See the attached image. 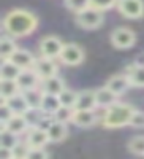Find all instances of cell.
I'll return each instance as SVG.
<instances>
[{"label": "cell", "mask_w": 144, "mask_h": 159, "mask_svg": "<svg viewBox=\"0 0 144 159\" xmlns=\"http://www.w3.org/2000/svg\"><path fill=\"white\" fill-rule=\"evenodd\" d=\"M19 73H21V69L15 62H11L10 59L2 61V67H0V76H2V80H18Z\"/></svg>", "instance_id": "cell-24"}, {"label": "cell", "mask_w": 144, "mask_h": 159, "mask_svg": "<svg viewBox=\"0 0 144 159\" xmlns=\"http://www.w3.org/2000/svg\"><path fill=\"white\" fill-rule=\"evenodd\" d=\"M135 32L130 30L127 27H119L116 29L112 34H111V42L116 48L119 49H127V48H132L135 45Z\"/></svg>", "instance_id": "cell-7"}, {"label": "cell", "mask_w": 144, "mask_h": 159, "mask_svg": "<svg viewBox=\"0 0 144 159\" xmlns=\"http://www.w3.org/2000/svg\"><path fill=\"white\" fill-rule=\"evenodd\" d=\"M117 10L128 19H139L144 16V2L142 0H119Z\"/></svg>", "instance_id": "cell-4"}, {"label": "cell", "mask_w": 144, "mask_h": 159, "mask_svg": "<svg viewBox=\"0 0 144 159\" xmlns=\"http://www.w3.org/2000/svg\"><path fill=\"white\" fill-rule=\"evenodd\" d=\"M103 11L94 7H87L83 11L76 13V24L83 29H97L103 22Z\"/></svg>", "instance_id": "cell-3"}, {"label": "cell", "mask_w": 144, "mask_h": 159, "mask_svg": "<svg viewBox=\"0 0 144 159\" xmlns=\"http://www.w3.org/2000/svg\"><path fill=\"white\" fill-rule=\"evenodd\" d=\"M127 75L130 78L132 86L144 88V64H135L127 69Z\"/></svg>", "instance_id": "cell-22"}, {"label": "cell", "mask_w": 144, "mask_h": 159, "mask_svg": "<svg viewBox=\"0 0 144 159\" xmlns=\"http://www.w3.org/2000/svg\"><path fill=\"white\" fill-rule=\"evenodd\" d=\"M97 105V94L95 91H81L78 92V99H76V105H74V110H94Z\"/></svg>", "instance_id": "cell-11"}, {"label": "cell", "mask_w": 144, "mask_h": 159, "mask_svg": "<svg viewBox=\"0 0 144 159\" xmlns=\"http://www.w3.org/2000/svg\"><path fill=\"white\" fill-rule=\"evenodd\" d=\"M19 135L8 130L6 127H0V150H13L19 143Z\"/></svg>", "instance_id": "cell-19"}, {"label": "cell", "mask_w": 144, "mask_h": 159, "mask_svg": "<svg viewBox=\"0 0 144 159\" xmlns=\"http://www.w3.org/2000/svg\"><path fill=\"white\" fill-rule=\"evenodd\" d=\"M38 25V19L27 10H13L3 19V29L11 37H27Z\"/></svg>", "instance_id": "cell-1"}, {"label": "cell", "mask_w": 144, "mask_h": 159, "mask_svg": "<svg viewBox=\"0 0 144 159\" xmlns=\"http://www.w3.org/2000/svg\"><path fill=\"white\" fill-rule=\"evenodd\" d=\"M30 153V145L27 142H19L15 148L11 150V154L15 159H24V157H29Z\"/></svg>", "instance_id": "cell-29"}, {"label": "cell", "mask_w": 144, "mask_h": 159, "mask_svg": "<svg viewBox=\"0 0 144 159\" xmlns=\"http://www.w3.org/2000/svg\"><path fill=\"white\" fill-rule=\"evenodd\" d=\"M130 126L133 127H144V111L141 110H135L130 119Z\"/></svg>", "instance_id": "cell-34"}, {"label": "cell", "mask_w": 144, "mask_h": 159, "mask_svg": "<svg viewBox=\"0 0 144 159\" xmlns=\"http://www.w3.org/2000/svg\"><path fill=\"white\" fill-rule=\"evenodd\" d=\"M59 99H60V103L63 105V107H71V108H74L76 99H78V92L65 88L60 94H59Z\"/></svg>", "instance_id": "cell-27"}, {"label": "cell", "mask_w": 144, "mask_h": 159, "mask_svg": "<svg viewBox=\"0 0 144 159\" xmlns=\"http://www.w3.org/2000/svg\"><path fill=\"white\" fill-rule=\"evenodd\" d=\"M18 46L16 42L11 38V35H3L2 37V46H0V52H2V61H8L13 54L16 52Z\"/></svg>", "instance_id": "cell-25"}, {"label": "cell", "mask_w": 144, "mask_h": 159, "mask_svg": "<svg viewBox=\"0 0 144 159\" xmlns=\"http://www.w3.org/2000/svg\"><path fill=\"white\" fill-rule=\"evenodd\" d=\"M30 145V148H44L46 143L49 142V135H48V130L46 129H41V127H32L27 134V139H25Z\"/></svg>", "instance_id": "cell-10"}, {"label": "cell", "mask_w": 144, "mask_h": 159, "mask_svg": "<svg viewBox=\"0 0 144 159\" xmlns=\"http://www.w3.org/2000/svg\"><path fill=\"white\" fill-rule=\"evenodd\" d=\"M10 61L15 62L21 70H24V69H32L33 65H35V61H36V59H33V56L30 54L29 51L19 49V48H18L15 54L10 57Z\"/></svg>", "instance_id": "cell-16"}, {"label": "cell", "mask_w": 144, "mask_h": 159, "mask_svg": "<svg viewBox=\"0 0 144 159\" xmlns=\"http://www.w3.org/2000/svg\"><path fill=\"white\" fill-rule=\"evenodd\" d=\"M49 157V154L44 151V148H30L29 159H44Z\"/></svg>", "instance_id": "cell-35"}, {"label": "cell", "mask_w": 144, "mask_h": 159, "mask_svg": "<svg viewBox=\"0 0 144 159\" xmlns=\"http://www.w3.org/2000/svg\"><path fill=\"white\" fill-rule=\"evenodd\" d=\"M41 89H43V92H49V94L59 96L60 92L65 89V83H63L62 78H59L57 75H54V76H51V78L43 80V81H41Z\"/></svg>", "instance_id": "cell-20"}, {"label": "cell", "mask_w": 144, "mask_h": 159, "mask_svg": "<svg viewBox=\"0 0 144 159\" xmlns=\"http://www.w3.org/2000/svg\"><path fill=\"white\" fill-rule=\"evenodd\" d=\"M128 148L135 154H142L144 156V135H136L128 142Z\"/></svg>", "instance_id": "cell-30"}, {"label": "cell", "mask_w": 144, "mask_h": 159, "mask_svg": "<svg viewBox=\"0 0 144 159\" xmlns=\"http://www.w3.org/2000/svg\"><path fill=\"white\" fill-rule=\"evenodd\" d=\"M16 81H18L21 91H27V89L41 88L43 80L40 78V75L35 72V69H24V70H21Z\"/></svg>", "instance_id": "cell-8"}, {"label": "cell", "mask_w": 144, "mask_h": 159, "mask_svg": "<svg viewBox=\"0 0 144 159\" xmlns=\"http://www.w3.org/2000/svg\"><path fill=\"white\" fill-rule=\"evenodd\" d=\"M59 59L65 65H79L84 61V51L81 46H78L74 43L63 45V49L60 52Z\"/></svg>", "instance_id": "cell-6"}, {"label": "cell", "mask_w": 144, "mask_h": 159, "mask_svg": "<svg viewBox=\"0 0 144 159\" xmlns=\"http://www.w3.org/2000/svg\"><path fill=\"white\" fill-rule=\"evenodd\" d=\"M33 69H35V72L38 75H40L41 80H46V78H51V76L57 75V65L54 64V59H51V57L41 56L40 59H36Z\"/></svg>", "instance_id": "cell-9"}, {"label": "cell", "mask_w": 144, "mask_h": 159, "mask_svg": "<svg viewBox=\"0 0 144 159\" xmlns=\"http://www.w3.org/2000/svg\"><path fill=\"white\" fill-rule=\"evenodd\" d=\"M25 100H27L29 107H40L41 103V97H43V89L35 88V89H27V91H21Z\"/></svg>", "instance_id": "cell-26"}, {"label": "cell", "mask_w": 144, "mask_h": 159, "mask_svg": "<svg viewBox=\"0 0 144 159\" xmlns=\"http://www.w3.org/2000/svg\"><path fill=\"white\" fill-rule=\"evenodd\" d=\"M95 94H97V105L98 107H106L108 108V107H111L112 103L117 102V94L112 92L108 86L97 89Z\"/></svg>", "instance_id": "cell-21"}, {"label": "cell", "mask_w": 144, "mask_h": 159, "mask_svg": "<svg viewBox=\"0 0 144 159\" xmlns=\"http://www.w3.org/2000/svg\"><path fill=\"white\" fill-rule=\"evenodd\" d=\"M48 135H49V142L51 143H59L62 140L67 139L68 135V127L67 123H62V121H52V124L48 127Z\"/></svg>", "instance_id": "cell-13"}, {"label": "cell", "mask_w": 144, "mask_h": 159, "mask_svg": "<svg viewBox=\"0 0 144 159\" xmlns=\"http://www.w3.org/2000/svg\"><path fill=\"white\" fill-rule=\"evenodd\" d=\"M13 115H15V113H13V110L8 107L5 102H2V110H0V127H3L11 119Z\"/></svg>", "instance_id": "cell-33"}, {"label": "cell", "mask_w": 144, "mask_h": 159, "mask_svg": "<svg viewBox=\"0 0 144 159\" xmlns=\"http://www.w3.org/2000/svg\"><path fill=\"white\" fill-rule=\"evenodd\" d=\"M62 107L60 99L56 94H49V92H43V97H41V103H40V108L43 110L44 115L49 116H54V113Z\"/></svg>", "instance_id": "cell-14"}, {"label": "cell", "mask_w": 144, "mask_h": 159, "mask_svg": "<svg viewBox=\"0 0 144 159\" xmlns=\"http://www.w3.org/2000/svg\"><path fill=\"white\" fill-rule=\"evenodd\" d=\"M106 86H108L112 92H116L117 96H121V94H124V92L128 89V86H132V83H130L128 75L125 73V75H114V76H111V78L108 80Z\"/></svg>", "instance_id": "cell-15"}, {"label": "cell", "mask_w": 144, "mask_h": 159, "mask_svg": "<svg viewBox=\"0 0 144 159\" xmlns=\"http://www.w3.org/2000/svg\"><path fill=\"white\" fill-rule=\"evenodd\" d=\"M18 92H21V88L16 80H2V84H0V99L2 100H8Z\"/></svg>", "instance_id": "cell-23"}, {"label": "cell", "mask_w": 144, "mask_h": 159, "mask_svg": "<svg viewBox=\"0 0 144 159\" xmlns=\"http://www.w3.org/2000/svg\"><path fill=\"white\" fill-rule=\"evenodd\" d=\"M3 127H6L8 130L15 132V134H18V135H21V134H24V132L30 127V124H29L27 119H25L24 115H13L11 119Z\"/></svg>", "instance_id": "cell-18"}, {"label": "cell", "mask_w": 144, "mask_h": 159, "mask_svg": "<svg viewBox=\"0 0 144 159\" xmlns=\"http://www.w3.org/2000/svg\"><path fill=\"white\" fill-rule=\"evenodd\" d=\"M38 49H40L41 56L44 57H51V59H56L60 56V52L63 49V43L54 35H48L44 38H41L40 45H38Z\"/></svg>", "instance_id": "cell-5"}, {"label": "cell", "mask_w": 144, "mask_h": 159, "mask_svg": "<svg viewBox=\"0 0 144 159\" xmlns=\"http://www.w3.org/2000/svg\"><path fill=\"white\" fill-rule=\"evenodd\" d=\"M97 113L94 110H74L73 121L76 126L79 127H92L97 123Z\"/></svg>", "instance_id": "cell-12"}, {"label": "cell", "mask_w": 144, "mask_h": 159, "mask_svg": "<svg viewBox=\"0 0 144 159\" xmlns=\"http://www.w3.org/2000/svg\"><path fill=\"white\" fill-rule=\"evenodd\" d=\"M73 115H74V108L71 107H62L54 113V118L56 121H62V123H68V121H73Z\"/></svg>", "instance_id": "cell-28"}, {"label": "cell", "mask_w": 144, "mask_h": 159, "mask_svg": "<svg viewBox=\"0 0 144 159\" xmlns=\"http://www.w3.org/2000/svg\"><path fill=\"white\" fill-rule=\"evenodd\" d=\"M65 5H67L68 10H71L74 13H79L84 8L90 7V0H65Z\"/></svg>", "instance_id": "cell-31"}, {"label": "cell", "mask_w": 144, "mask_h": 159, "mask_svg": "<svg viewBox=\"0 0 144 159\" xmlns=\"http://www.w3.org/2000/svg\"><path fill=\"white\" fill-rule=\"evenodd\" d=\"M117 2H119V0H90V7L104 11V10H109V8L116 7Z\"/></svg>", "instance_id": "cell-32"}, {"label": "cell", "mask_w": 144, "mask_h": 159, "mask_svg": "<svg viewBox=\"0 0 144 159\" xmlns=\"http://www.w3.org/2000/svg\"><path fill=\"white\" fill-rule=\"evenodd\" d=\"M135 108L130 107L128 103H121L116 102L111 107L106 108V113L103 116V126L108 129H117L130 124V119H132Z\"/></svg>", "instance_id": "cell-2"}, {"label": "cell", "mask_w": 144, "mask_h": 159, "mask_svg": "<svg viewBox=\"0 0 144 159\" xmlns=\"http://www.w3.org/2000/svg\"><path fill=\"white\" fill-rule=\"evenodd\" d=\"M2 102H5V103L8 105V107L13 110V113H15V115H24L25 111H27V110L30 108L22 92H18L16 96L10 97L8 100H2Z\"/></svg>", "instance_id": "cell-17"}]
</instances>
